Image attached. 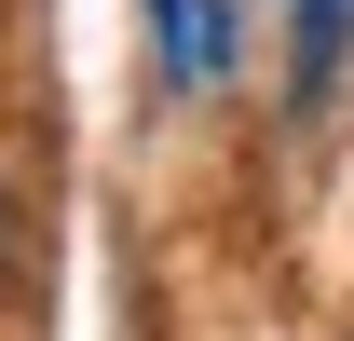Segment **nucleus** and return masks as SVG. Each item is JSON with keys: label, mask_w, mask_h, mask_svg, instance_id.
Returning a JSON list of instances; mask_svg holds the SVG:
<instances>
[{"label": "nucleus", "mask_w": 354, "mask_h": 341, "mask_svg": "<svg viewBox=\"0 0 354 341\" xmlns=\"http://www.w3.org/2000/svg\"><path fill=\"white\" fill-rule=\"evenodd\" d=\"M0 259H14V205H0Z\"/></svg>", "instance_id": "7ed1b4c3"}, {"label": "nucleus", "mask_w": 354, "mask_h": 341, "mask_svg": "<svg viewBox=\"0 0 354 341\" xmlns=\"http://www.w3.org/2000/svg\"><path fill=\"white\" fill-rule=\"evenodd\" d=\"M150 14H164V69H177V82H218V55H232L218 0H150Z\"/></svg>", "instance_id": "f257e3e1"}, {"label": "nucleus", "mask_w": 354, "mask_h": 341, "mask_svg": "<svg viewBox=\"0 0 354 341\" xmlns=\"http://www.w3.org/2000/svg\"><path fill=\"white\" fill-rule=\"evenodd\" d=\"M341 28H354V0H313V14H300V82H327V55H341Z\"/></svg>", "instance_id": "f03ea898"}]
</instances>
